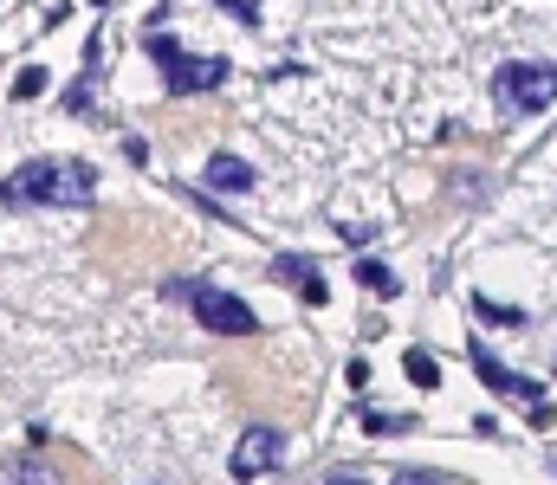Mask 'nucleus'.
<instances>
[{"mask_svg":"<svg viewBox=\"0 0 557 485\" xmlns=\"http://www.w3.org/2000/svg\"><path fill=\"white\" fill-rule=\"evenodd\" d=\"M467 356H473V376H480L486 388H493L499 401H525V408H538V401H545V388H538V382H525V376H512V369L499 363V356L486 350V343H473Z\"/></svg>","mask_w":557,"mask_h":485,"instance_id":"obj_6","label":"nucleus"},{"mask_svg":"<svg viewBox=\"0 0 557 485\" xmlns=\"http://www.w3.org/2000/svg\"><path fill=\"white\" fill-rule=\"evenodd\" d=\"M402 369H409V382L421 388V395H428V388H441V363H434V350H421V343L402 356Z\"/></svg>","mask_w":557,"mask_h":485,"instance_id":"obj_11","label":"nucleus"},{"mask_svg":"<svg viewBox=\"0 0 557 485\" xmlns=\"http://www.w3.org/2000/svg\"><path fill=\"white\" fill-rule=\"evenodd\" d=\"M273 279L279 285H311V279H318V259H311V253H279L273 259Z\"/></svg>","mask_w":557,"mask_h":485,"instance_id":"obj_10","label":"nucleus"},{"mask_svg":"<svg viewBox=\"0 0 557 485\" xmlns=\"http://www.w3.org/2000/svg\"><path fill=\"white\" fill-rule=\"evenodd\" d=\"M473 311H480V317H486V324H525V317H519V311H506V304H486V298H473Z\"/></svg>","mask_w":557,"mask_h":485,"instance_id":"obj_14","label":"nucleus"},{"mask_svg":"<svg viewBox=\"0 0 557 485\" xmlns=\"http://www.w3.org/2000/svg\"><path fill=\"white\" fill-rule=\"evenodd\" d=\"M143 46H149V59L162 65V91H169V97H195V91H214V85L227 78V59H195V52H182L169 33H149Z\"/></svg>","mask_w":557,"mask_h":485,"instance_id":"obj_2","label":"nucleus"},{"mask_svg":"<svg viewBox=\"0 0 557 485\" xmlns=\"http://www.w3.org/2000/svg\"><path fill=\"white\" fill-rule=\"evenodd\" d=\"M39 91H46V65H26V72L13 78V97L26 104V97H39Z\"/></svg>","mask_w":557,"mask_h":485,"instance_id":"obj_13","label":"nucleus"},{"mask_svg":"<svg viewBox=\"0 0 557 485\" xmlns=\"http://www.w3.org/2000/svg\"><path fill=\"white\" fill-rule=\"evenodd\" d=\"M402 414H383V408H363V434H402Z\"/></svg>","mask_w":557,"mask_h":485,"instance_id":"obj_12","label":"nucleus"},{"mask_svg":"<svg viewBox=\"0 0 557 485\" xmlns=\"http://www.w3.org/2000/svg\"><path fill=\"white\" fill-rule=\"evenodd\" d=\"M298 298H305V304H324V298H331V285H324V272H318V279H311V285H298Z\"/></svg>","mask_w":557,"mask_h":485,"instance_id":"obj_16","label":"nucleus"},{"mask_svg":"<svg viewBox=\"0 0 557 485\" xmlns=\"http://www.w3.org/2000/svg\"><path fill=\"white\" fill-rule=\"evenodd\" d=\"M201 182H208L214 194H247L260 175H253V162L247 156H227V149H214L208 156V169H201Z\"/></svg>","mask_w":557,"mask_h":485,"instance_id":"obj_7","label":"nucleus"},{"mask_svg":"<svg viewBox=\"0 0 557 485\" xmlns=\"http://www.w3.org/2000/svg\"><path fill=\"white\" fill-rule=\"evenodd\" d=\"M195 317L214 330V337H253L260 330V317H253V304H240L234 291H221V285H195Z\"/></svg>","mask_w":557,"mask_h":485,"instance_id":"obj_4","label":"nucleus"},{"mask_svg":"<svg viewBox=\"0 0 557 485\" xmlns=\"http://www.w3.org/2000/svg\"><path fill=\"white\" fill-rule=\"evenodd\" d=\"M214 7H227L240 26H253V20H260V7H253V0H214Z\"/></svg>","mask_w":557,"mask_h":485,"instance_id":"obj_15","label":"nucleus"},{"mask_svg":"<svg viewBox=\"0 0 557 485\" xmlns=\"http://www.w3.org/2000/svg\"><path fill=\"white\" fill-rule=\"evenodd\" d=\"M0 485H65V479L46 453H13V460H0Z\"/></svg>","mask_w":557,"mask_h":485,"instance_id":"obj_8","label":"nucleus"},{"mask_svg":"<svg viewBox=\"0 0 557 485\" xmlns=\"http://www.w3.org/2000/svg\"><path fill=\"white\" fill-rule=\"evenodd\" d=\"M285 460V434L279 427H247L234 440V479H266Z\"/></svg>","mask_w":557,"mask_h":485,"instance_id":"obj_5","label":"nucleus"},{"mask_svg":"<svg viewBox=\"0 0 557 485\" xmlns=\"http://www.w3.org/2000/svg\"><path fill=\"white\" fill-rule=\"evenodd\" d=\"M324 485H370V479H357V473H331Z\"/></svg>","mask_w":557,"mask_h":485,"instance_id":"obj_17","label":"nucleus"},{"mask_svg":"<svg viewBox=\"0 0 557 485\" xmlns=\"http://www.w3.org/2000/svg\"><path fill=\"white\" fill-rule=\"evenodd\" d=\"M98 194L91 162H59V156H33L13 169V182H0V207H85Z\"/></svg>","mask_w":557,"mask_h":485,"instance_id":"obj_1","label":"nucleus"},{"mask_svg":"<svg viewBox=\"0 0 557 485\" xmlns=\"http://www.w3.org/2000/svg\"><path fill=\"white\" fill-rule=\"evenodd\" d=\"M396 485H434V479H428V473H402Z\"/></svg>","mask_w":557,"mask_h":485,"instance_id":"obj_18","label":"nucleus"},{"mask_svg":"<svg viewBox=\"0 0 557 485\" xmlns=\"http://www.w3.org/2000/svg\"><path fill=\"white\" fill-rule=\"evenodd\" d=\"M493 91L512 117H519V110H551L557 104V65H506Z\"/></svg>","mask_w":557,"mask_h":485,"instance_id":"obj_3","label":"nucleus"},{"mask_svg":"<svg viewBox=\"0 0 557 485\" xmlns=\"http://www.w3.org/2000/svg\"><path fill=\"white\" fill-rule=\"evenodd\" d=\"M357 285L376 291V298H396V291H402V279L383 266V259H357Z\"/></svg>","mask_w":557,"mask_h":485,"instance_id":"obj_9","label":"nucleus"}]
</instances>
